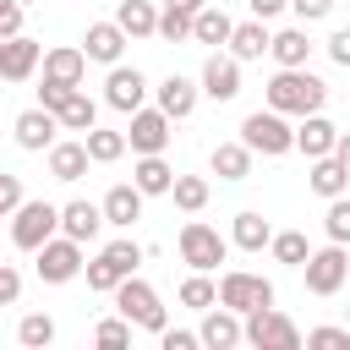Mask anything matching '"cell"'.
<instances>
[{"label":"cell","instance_id":"obj_1","mask_svg":"<svg viewBox=\"0 0 350 350\" xmlns=\"http://www.w3.org/2000/svg\"><path fill=\"white\" fill-rule=\"evenodd\" d=\"M262 98H268V109H279L284 120H301V115H312V109L328 104V82L312 77L306 66H279V71L268 77Z\"/></svg>","mask_w":350,"mask_h":350},{"label":"cell","instance_id":"obj_2","mask_svg":"<svg viewBox=\"0 0 350 350\" xmlns=\"http://www.w3.org/2000/svg\"><path fill=\"white\" fill-rule=\"evenodd\" d=\"M5 219H11V246H16V252H38V246L60 230V208L44 202V197H22Z\"/></svg>","mask_w":350,"mask_h":350},{"label":"cell","instance_id":"obj_3","mask_svg":"<svg viewBox=\"0 0 350 350\" xmlns=\"http://www.w3.org/2000/svg\"><path fill=\"white\" fill-rule=\"evenodd\" d=\"M142 257H148V252H142V246H137L131 235L109 241V246H104V252H98L93 262H82V273H88V290L109 295V290H115V284H120L126 273H137V268H142Z\"/></svg>","mask_w":350,"mask_h":350},{"label":"cell","instance_id":"obj_4","mask_svg":"<svg viewBox=\"0 0 350 350\" xmlns=\"http://www.w3.org/2000/svg\"><path fill=\"white\" fill-rule=\"evenodd\" d=\"M115 306H120V317L131 323V328H142V334H159L170 317H164V301H159V290L148 284V279H137V273H126L115 290Z\"/></svg>","mask_w":350,"mask_h":350},{"label":"cell","instance_id":"obj_5","mask_svg":"<svg viewBox=\"0 0 350 350\" xmlns=\"http://www.w3.org/2000/svg\"><path fill=\"white\" fill-rule=\"evenodd\" d=\"M241 339L257 350H301V328L279 312V306H252L241 312Z\"/></svg>","mask_w":350,"mask_h":350},{"label":"cell","instance_id":"obj_6","mask_svg":"<svg viewBox=\"0 0 350 350\" xmlns=\"http://www.w3.org/2000/svg\"><path fill=\"white\" fill-rule=\"evenodd\" d=\"M175 246H180V262L197 268V273H213V268L230 257V241H224L213 224H202V219H186L180 235H175Z\"/></svg>","mask_w":350,"mask_h":350},{"label":"cell","instance_id":"obj_7","mask_svg":"<svg viewBox=\"0 0 350 350\" xmlns=\"http://www.w3.org/2000/svg\"><path fill=\"white\" fill-rule=\"evenodd\" d=\"M241 142H246L252 153H262V159H284V153H295V142H290V120H284L279 109H252V115L241 120Z\"/></svg>","mask_w":350,"mask_h":350},{"label":"cell","instance_id":"obj_8","mask_svg":"<svg viewBox=\"0 0 350 350\" xmlns=\"http://www.w3.org/2000/svg\"><path fill=\"white\" fill-rule=\"evenodd\" d=\"M213 295H219V306H230V312L273 306V279H262V273H252V268H230V273L213 284Z\"/></svg>","mask_w":350,"mask_h":350},{"label":"cell","instance_id":"obj_9","mask_svg":"<svg viewBox=\"0 0 350 350\" xmlns=\"http://www.w3.org/2000/svg\"><path fill=\"white\" fill-rule=\"evenodd\" d=\"M306 186H312L323 202H328V197H339V191H350V137H345V131L334 137V148H328L323 159H312Z\"/></svg>","mask_w":350,"mask_h":350},{"label":"cell","instance_id":"obj_10","mask_svg":"<svg viewBox=\"0 0 350 350\" xmlns=\"http://www.w3.org/2000/svg\"><path fill=\"white\" fill-rule=\"evenodd\" d=\"M306 290L312 295H339L345 290V279H350V257H345V246L339 241H328V246H317V252H306Z\"/></svg>","mask_w":350,"mask_h":350},{"label":"cell","instance_id":"obj_11","mask_svg":"<svg viewBox=\"0 0 350 350\" xmlns=\"http://www.w3.org/2000/svg\"><path fill=\"white\" fill-rule=\"evenodd\" d=\"M33 257H38L33 268H38V279H44V284H71V279L82 273V246H77L71 235H60V230H55Z\"/></svg>","mask_w":350,"mask_h":350},{"label":"cell","instance_id":"obj_12","mask_svg":"<svg viewBox=\"0 0 350 350\" xmlns=\"http://www.w3.org/2000/svg\"><path fill=\"white\" fill-rule=\"evenodd\" d=\"M170 126H175V120H170L164 109L137 104V109H131V126H126V148H131V153H164L170 137H175Z\"/></svg>","mask_w":350,"mask_h":350},{"label":"cell","instance_id":"obj_13","mask_svg":"<svg viewBox=\"0 0 350 350\" xmlns=\"http://www.w3.org/2000/svg\"><path fill=\"white\" fill-rule=\"evenodd\" d=\"M142 98H148V77H142L137 66H120V60H115L109 77H104V104L120 109V115H131Z\"/></svg>","mask_w":350,"mask_h":350},{"label":"cell","instance_id":"obj_14","mask_svg":"<svg viewBox=\"0 0 350 350\" xmlns=\"http://www.w3.org/2000/svg\"><path fill=\"white\" fill-rule=\"evenodd\" d=\"M38 55H44V44L27 38V33L0 38V82H27V77L38 71Z\"/></svg>","mask_w":350,"mask_h":350},{"label":"cell","instance_id":"obj_15","mask_svg":"<svg viewBox=\"0 0 350 350\" xmlns=\"http://www.w3.org/2000/svg\"><path fill=\"white\" fill-rule=\"evenodd\" d=\"M197 93H208L213 104H230V98L241 93V60H230V55L213 49V55L202 60V88H197Z\"/></svg>","mask_w":350,"mask_h":350},{"label":"cell","instance_id":"obj_16","mask_svg":"<svg viewBox=\"0 0 350 350\" xmlns=\"http://www.w3.org/2000/svg\"><path fill=\"white\" fill-rule=\"evenodd\" d=\"M197 345H208V350H235L241 345V312H230V306H202V328H197Z\"/></svg>","mask_w":350,"mask_h":350},{"label":"cell","instance_id":"obj_17","mask_svg":"<svg viewBox=\"0 0 350 350\" xmlns=\"http://www.w3.org/2000/svg\"><path fill=\"white\" fill-rule=\"evenodd\" d=\"M16 148H27V153H44L49 142H55V131H60V120H55V109H44V104H33V109H22L16 115Z\"/></svg>","mask_w":350,"mask_h":350},{"label":"cell","instance_id":"obj_18","mask_svg":"<svg viewBox=\"0 0 350 350\" xmlns=\"http://www.w3.org/2000/svg\"><path fill=\"white\" fill-rule=\"evenodd\" d=\"M334 137H339V126H334L323 109H312V115H301V126H290V142H295L306 159H323V153L334 148Z\"/></svg>","mask_w":350,"mask_h":350},{"label":"cell","instance_id":"obj_19","mask_svg":"<svg viewBox=\"0 0 350 350\" xmlns=\"http://www.w3.org/2000/svg\"><path fill=\"white\" fill-rule=\"evenodd\" d=\"M126 33L115 27V22H88V33H82V55L88 60H98V66H115L120 55H126Z\"/></svg>","mask_w":350,"mask_h":350},{"label":"cell","instance_id":"obj_20","mask_svg":"<svg viewBox=\"0 0 350 350\" xmlns=\"http://www.w3.org/2000/svg\"><path fill=\"white\" fill-rule=\"evenodd\" d=\"M98 213H104V224H115V230H131V224L142 219V191H137L131 180H120V186H109V191H104Z\"/></svg>","mask_w":350,"mask_h":350},{"label":"cell","instance_id":"obj_21","mask_svg":"<svg viewBox=\"0 0 350 350\" xmlns=\"http://www.w3.org/2000/svg\"><path fill=\"white\" fill-rule=\"evenodd\" d=\"M98 230H104V213H98V202H88V197H77V202H60V235H71L77 246H88Z\"/></svg>","mask_w":350,"mask_h":350},{"label":"cell","instance_id":"obj_22","mask_svg":"<svg viewBox=\"0 0 350 350\" xmlns=\"http://www.w3.org/2000/svg\"><path fill=\"white\" fill-rule=\"evenodd\" d=\"M38 66H44L49 82H66V88H82V77H88V55H82L77 44H60V49L38 55Z\"/></svg>","mask_w":350,"mask_h":350},{"label":"cell","instance_id":"obj_23","mask_svg":"<svg viewBox=\"0 0 350 350\" xmlns=\"http://www.w3.org/2000/svg\"><path fill=\"white\" fill-rule=\"evenodd\" d=\"M153 93H159V104H153V109H164L170 120H186V115L197 109V82H191V77H180V71H170Z\"/></svg>","mask_w":350,"mask_h":350},{"label":"cell","instance_id":"obj_24","mask_svg":"<svg viewBox=\"0 0 350 350\" xmlns=\"http://www.w3.org/2000/svg\"><path fill=\"white\" fill-rule=\"evenodd\" d=\"M224 44H230V60H241V66L246 60H262L268 55V22H257V16L252 22H230V38Z\"/></svg>","mask_w":350,"mask_h":350},{"label":"cell","instance_id":"obj_25","mask_svg":"<svg viewBox=\"0 0 350 350\" xmlns=\"http://www.w3.org/2000/svg\"><path fill=\"white\" fill-rule=\"evenodd\" d=\"M224 38H230V11L224 5H197L191 11V44L224 49Z\"/></svg>","mask_w":350,"mask_h":350},{"label":"cell","instance_id":"obj_26","mask_svg":"<svg viewBox=\"0 0 350 350\" xmlns=\"http://www.w3.org/2000/svg\"><path fill=\"white\" fill-rule=\"evenodd\" d=\"M44 153H49V175H55V180L71 186V180L88 175V148H82V142H60V137H55Z\"/></svg>","mask_w":350,"mask_h":350},{"label":"cell","instance_id":"obj_27","mask_svg":"<svg viewBox=\"0 0 350 350\" xmlns=\"http://www.w3.org/2000/svg\"><path fill=\"white\" fill-rule=\"evenodd\" d=\"M170 180H175V170L164 164V153H137L131 186H137L142 197H164V191H170Z\"/></svg>","mask_w":350,"mask_h":350},{"label":"cell","instance_id":"obj_28","mask_svg":"<svg viewBox=\"0 0 350 350\" xmlns=\"http://www.w3.org/2000/svg\"><path fill=\"white\" fill-rule=\"evenodd\" d=\"M268 235H273V224L257 213V208H246V213H235V224H230V246H241V252H262L268 246Z\"/></svg>","mask_w":350,"mask_h":350},{"label":"cell","instance_id":"obj_29","mask_svg":"<svg viewBox=\"0 0 350 350\" xmlns=\"http://www.w3.org/2000/svg\"><path fill=\"white\" fill-rule=\"evenodd\" d=\"M153 22H159V5L153 0H120L115 5V27L126 38H153Z\"/></svg>","mask_w":350,"mask_h":350},{"label":"cell","instance_id":"obj_30","mask_svg":"<svg viewBox=\"0 0 350 350\" xmlns=\"http://www.w3.org/2000/svg\"><path fill=\"white\" fill-rule=\"evenodd\" d=\"M268 55H273L279 66H306V60H312V38H306V27L268 33Z\"/></svg>","mask_w":350,"mask_h":350},{"label":"cell","instance_id":"obj_31","mask_svg":"<svg viewBox=\"0 0 350 350\" xmlns=\"http://www.w3.org/2000/svg\"><path fill=\"white\" fill-rule=\"evenodd\" d=\"M55 120H60V131H88V126H98V104H93L82 88H71V93L60 98Z\"/></svg>","mask_w":350,"mask_h":350},{"label":"cell","instance_id":"obj_32","mask_svg":"<svg viewBox=\"0 0 350 350\" xmlns=\"http://www.w3.org/2000/svg\"><path fill=\"white\" fill-rule=\"evenodd\" d=\"M208 164H213L219 180H246V175H252V148H246V142H219V148L208 153Z\"/></svg>","mask_w":350,"mask_h":350},{"label":"cell","instance_id":"obj_33","mask_svg":"<svg viewBox=\"0 0 350 350\" xmlns=\"http://www.w3.org/2000/svg\"><path fill=\"white\" fill-rule=\"evenodd\" d=\"M82 148H88V164H115V159L126 153V131L88 126V131H82Z\"/></svg>","mask_w":350,"mask_h":350},{"label":"cell","instance_id":"obj_34","mask_svg":"<svg viewBox=\"0 0 350 350\" xmlns=\"http://www.w3.org/2000/svg\"><path fill=\"white\" fill-rule=\"evenodd\" d=\"M164 197H175L180 213H202V208H208V180H202V175H175Z\"/></svg>","mask_w":350,"mask_h":350},{"label":"cell","instance_id":"obj_35","mask_svg":"<svg viewBox=\"0 0 350 350\" xmlns=\"http://www.w3.org/2000/svg\"><path fill=\"white\" fill-rule=\"evenodd\" d=\"M268 252H273V262H284V268H301L312 246H306V235H301V230H273V235H268Z\"/></svg>","mask_w":350,"mask_h":350},{"label":"cell","instance_id":"obj_36","mask_svg":"<svg viewBox=\"0 0 350 350\" xmlns=\"http://www.w3.org/2000/svg\"><path fill=\"white\" fill-rule=\"evenodd\" d=\"M16 339H22L27 350H44V345H55V317H49V312H27V317L16 323Z\"/></svg>","mask_w":350,"mask_h":350},{"label":"cell","instance_id":"obj_37","mask_svg":"<svg viewBox=\"0 0 350 350\" xmlns=\"http://www.w3.org/2000/svg\"><path fill=\"white\" fill-rule=\"evenodd\" d=\"M213 301H219V295H213V279L191 268V273L180 279V306H191V312H202V306H213Z\"/></svg>","mask_w":350,"mask_h":350},{"label":"cell","instance_id":"obj_38","mask_svg":"<svg viewBox=\"0 0 350 350\" xmlns=\"http://www.w3.org/2000/svg\"><path fill=\"white\" fill-rule=\"evenodd\" d=\"M323 230H328V241H350V197L339 191V197H328V213H323Z\"/></svg>","mask_w":350,"mask_h":350},{"label":"cell","instance_id":"obj_39","mask_svg":"<svg viewBox=\"0 0 350 350\" xmlns=\"http://www.w3.org/2000/svg\"><path fill=\"white\" fill-rule=\"evenodd\" d=\"M153 33H159L164 44H186V38H191V16L164 5V11H159V22H153Z\"/></svg>","mask_w":350,"mask_h":350},{"label":"cell","instance_id":"obj_40","mask_svg":"<svg viewBox=\"0 0 350 350\" xmlns=\"http://www.w3.org/2000/svg\"><path fill=\"white\" fill-rule=\"evenodd\" d=\"M93 339L109 345V350H120V345H131V323H126V317H104V323L93 328Z\"/></svg>","mask_w":350,"mask_h":350},{"label":"cell","instance_id":"obj_41","mask_svg":"<svg viewBox=\"0 0 350 350\" xmlns=\"http://www.w3.org/2000/svg\"><path fill=\"white\" fill-rule=\"evenodd\" d=\"M306 345L312 350H350V328H312Z\"/></svg>","mask_w":350,"mask_h":350},{"label":"cell","instance_id":"obj_42","mask_svg":"<svg viewBox=\"0 0 350 350\" xmlns=\"http://www.w3.org/2000/svg\"><path fill=\"white\" fill-rule=\"evenodd\" d=\"M284 5H290L301 22H323V16H334V5H339V0H284Z\"/></svg>","mask_w":350,"mask_h":350},{"label":"cell","instance_id":"obj_43","mask_svg":"<svg viewBox=\"0 0 350 350\" xmlns=\"http://www.w3.org/2000/svg\"><path fill=\"white\" fill-rule=\"evenodd\" d=\"M22 301V273L11 262H0V306H16Z\"/></svg>","mask_w":350,"mask_h":350},{"label":"cell","instance_id":"obj_44","mask_svg":"<svg viewBox=\"0 0 350 350\" xmlns=\"http://www.w3.org/2000/svg\"><path fill=\"white\" fill-rule=\"evenodd\" d=\"M22 16H27V5H22V0H0V38L22 33Z\"/></svg>","mask_w":350,"mask_h":350},{"label":"cell","instance_id":"obj_45","mask_svg":"<svg viewBox=\"0 0 350 350\" xmlns=\"http://www.w3.org/2000/svg\"><path fill=\"white\" fill-rule=\"evenodd\" d=\"M22 202V175H11V170H0V219L11 213Z\"/></svg>","mask_w":350,"mask_h":350},{"label":"cell","instance_id":"obj_46","mask_svg":"<svg viewBox=\"0 0 350 350\" xmlns=\"http://www.w3.org/2000/svg\"><path fill=\"white\" fill-rule=\"evenodd\" d=\"M159 345H164V350H197V334H191V328H170V323H164V328H159Z\"/></svg>","mask_w":350,"mask_h":350},{"label":"cell","instance_id":"obj_47","mask_svg":"<svg viewBox=\"0 0 350 350\" xmlns=\"http://www.w3.org/2000/svg\"><path fill=\"white\" fill-rule=\"evenodd\" d=\"M328 60H334V66H350V27H339V33L328 38Z\"/></svg>","mask_w":350,"mask_h":350},{"label":"cell","instance_id":"obj_48","mask_svg":"<svg viewBox=\"0 0 350 350\" xmlns=\"http://www.w3.org/2000/svg\"><path fill=\"white\" fill-rule=\"evenodd\" d=\"M66 93H71L66 82H49V77H44V88H38V104H44V109H60V98H66Z\"/></svg>","mask_w":350,"mask_h":350},{"label":"cell","instance_id":"obj_49","mask_svg":"<svg viewBox=\"0 0 350 350\" xmlns=\"http://www.w3.org/2000/svg\"><path fill=\"white\" fill-rule=\"evenodd\" d=\"M246 5H252V16H257V22H273V16L284 11V0H246Z\"/></svg>","mask_w":350,"mask_h":350},{"label":"cell","instance_id":"obj_50","mask_svg":"<svg viewBox=\"0 0 350 350\" xmlns=\"http://www.w3.org/2000/svg\"><path fill=\"white\" fill-rule=\"evenodd\" d=\"M164 5H170V11H186V16H191V11H197V5H208V0H164Z\"/></svg>","mask_w":350,"mask_h":350}]
</instances>
